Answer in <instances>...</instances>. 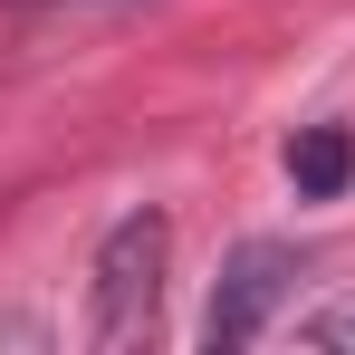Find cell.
I'll return each mask as SVG.
<instances>
[{"mask_svg":"<svg viewBox=\"0 0 355 355\" xmlns=\"http://www.w3.org/2000/svg\"><path fill=\"white\" fill-rule=\"evenodd\" d=\"M164 259H173V221L144 202V211H125L116 231L96 240V279H87V346H144L154 336V317H164Z\"/></svg>","mask_w":355,"mask_h":355,"instance_id":"obj_1","label":"cell"},{"mask_svg":"<svg viewBox=\"0 0 355 355\" xmlns=\"http://www.w3.org/2000/svg\"><path fill=\"white\" fill-rule=\"evenodd\" d=\"M288 288H297V250H288V240H240L231 259H221V288H211V317H202V346H211V355H240L269 317H279Z\"/></svg>","mask_w":355,"mask_h":355,"instance_id":"obj_2","label":"cell"},{"mask_svg":"<svg viewBox=\"0 0 355 355\" xmlns=\"http://www.w3.org/2000/svg\"><path fill=\"white\" fill-rule=\"evenodd\" d=\"M346 173H355V135L346 125H307V135L288 144V182L307 192V202H336Z\"/></svg>","mask_w":355,"mask_h":355,"instance_id":"obj_3","label":"cell"},{"mask_svg":"<svg viewBox=\"0 0 355 355\" xmlns=\"http://www.w3.org/2000/svg\"><path fill=\"white\" fill-rule=\"evenodd\" d=\"M307 346L355 355V297H336V307H317V317H307Z\"/></svg>","mask_w":355,"mask_h":355,"instance_id":"obj_4","label":"cell"}]
</instances>
